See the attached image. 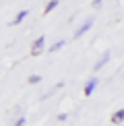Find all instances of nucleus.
<instances>
[{"mask_svg":"<svg viewBox=\"0 0 124 126\" xmlns=\"http://www.w3.org/2000/svg\"><path fill=\"white\" fill-rule=\"evenodd\" d=\"M44 44H46V37H44V35H39V37L33 41V46H31V56H39L41 50H44Z\"/></svg>","mask_w":124,"mask_h":126,"instance_id":"obj_1","label":"nucleus"},{"mask_svg":"<svg viewBox=\"0 0 124 126\" xmlns=\"http://www.w3.org/2000/svg\"><path fill=\"white\" fill-rule=\"evenodd\" d=\"M97 83H99V79H91V81H89V83L85 85V89H83V95H91V93L95 91Z\"/></svg>","mask_w":124,"mask_h":126,"instance_id":"obj_2","label":"nucleus"},{"mask_svg":"<svg viewBox=\"0 0 124 126\" xmlns=\"http://www.w3.org/2000/svg\"><path fill=\"white\" fill-rule=\"evenodd\" d=\"M91 25H93V19H87V21H85V23H83V25H81V29H77V31H75V37H81V35H83V33H85V31H87V29H89V27H91Z\"/></svg>","mask_w":124,"mask_h":126,"instance_id":"obj_3","label":"nucleus"},{"mask_svg":"<svg viewBox=\"0 0 124 126\" xmlns=\"http://www.w3.org/2000/svg\"><path fill=\"white\" fill-rule=\"evenodd\" d=\"M110 120H112L114 124H120V122H124V110H118V112H114Z\"/></svg>","mask_w":124,"mask_h":126,"instance_id":"obj_4","label":"nucleus"},{"mask_svg":"<svg viewBox=\"0 0 124 126\" xmlns=\"http://www.w3.org/2000/svg\"><path fill=\"white\" fill-rule=\"evenodd\" d=\"M108 60H110V52H103V56H101L99 60H97V64H95V70H99V68H101L103 64H106Z\"/></svg>","mask_w":124,"mask_h":126,"instance_id":"obj_5","label":"nucleus"},{"mask_svg":"<svg viewBox=\"0 0 124 126\" xmlns=\"http://www.w3.org/2000/svg\"><path fill=\"white\" fill-rule=\"evenodd\" d=\"M27 15H29V10H21V13L17 15V17H15V19H13V23H10V25H19V23H21V21H23L25 17H27Z\"/></svg>","mask_w":124,"mask_h":126,"instance_id":"obj_6","label":"nucleus"},{"mask_svg":"<svg viewBox=\"0 0 124 126\" xmlns=\"http://www.w3.org/2000/svg\"><path fill=\"white\" fill-rule=\"evenodd\" d=\"M56 6H58V2H56V0H52V2H48V4H46V8H44V13H46V15H48V13H50V10H54Z\"/></svg>","mask_w":124,"mask_h":126,"instance_id":"obj_7","label":"nucleus"},{"mask_svg":"<svg viewBox=\"0 0 124 126\" xmlns=\"http://www.w3.org/2000/svg\"><path fill=\"white\" fill-rule=\"evenodd\" d=\"M62 46H64V41H62V39H60V41H56L54 46H50V52H56V50H60Z\"/></svg>","mask_w":124,"mask_h":126,"instance_id":"obj_8","label":"nucleus"},{"mask_svg":"<svg viewBox=\"0 0 124 126\" xmlns=\"http://www.w3.org/2000/svg\"><path fill=\"white\" fill-rule=\"evenodd\" d=\"M39 81H41L39 75H31V77H29V83H31V85H35V83H39Z\"/></svg>","mask_w":124,"mask_h":126,"instance_id":"obj_9","label":"nucleus"},{"mask_svg":"<svg viewBox=\"0 0 124 126\" xmlns=\"http://www.w3.org/2000/svg\"><path fill=\"white\" fill-rule=\"evenodd\" d=\"M23 124H25V120H23V118H19V120H17V124H15V126H23Z\"/></svg>","mask_w":124,"mask_h":126,"instance_id":"obj_10","label":"nucleus"}]
</instances>
